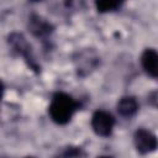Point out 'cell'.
Masks as SVG:
<instances>
[{"instance_id":"obj_1","label":"cell","mask_w":158,"mask_h":158,"mask_svg":"<svg viewBox=\"0 0 158 158\" xmlns=\"http://www.w3.org/2000/svg\"><path fill=\"white\" fill-rule=\"evenodd\" d=\"M78 107L79 102L73 99V96L65 93H56L52 96L48 112L53 122L57 125H65L72 120Z\"/></svg>"},{"instance_id":"obj_2","label":"cell","mask_w":158,"mask_h":158,"mask_svg":"<svg viewBox=\"0 0 158 158\" xmlns=\"http://www.w3.org/2000/svg\"><path fill=\"white\" fill-rule=\"evenodd\" d=\"M7 43H9V46L11 47V49L15 53H17L19 56H21L26 60L27 65L32 70H35L36 73L40 72V65L37 64V62H36V59H35V57L32 54V47L26 41V38L23 37V35L17 33V32H14V33L9 35Z\"/></svg>"},{"instance_id":"obj_3","label":"cell","mask_w":158,"mask_h":158,"mask_svg":"<svg viewBox=\"0 0 158 158\" xmlns=\"http://www.w3.org/2000/svg\"><path fill=\"white\" fill-rule=\"evenodd\" d=\"M115 118L114 116L104 110H98L91 117V128L100 137H109L114 130Z\"/></svg>"},{"instance_id":"obj_4","label":"cell","mask_w":158,"mask_h":158,"mask_svg":"<svg viewBox=\"0 0 158 158\" xmlns=\"http://www.w3.org/2000/svg\"><path fill=\"white\" fill-rule=\"evenodd\" d=\"M99 56L93 51V49H84L77 54L74 58L75 68L79 75L85 77L90 72H93L98 64H99Z\"/></svg>"},{"instance_id":"obj_5","label":"cell","mask_w":158,"mask_h":158,"mask_svg":"<svg viewBox=\"0 0 158 158\" xmlns=\"http://www.w3.org/2000/svg\"><path fill=\"white\" fill-rule=\"evenodd\" d=\"M133 142H135V147L137 152L141 154H148L151 152H154L157 148L156 136L146 128H138L135 132Z\"/></svg>"},{"instance_id":"obj_6","label":"cell","mask_w":158,"mask_h":158,"mask_svg":"<svg viewBox=\"0 0 158 158\" xmlns=\"http://www.w3.org/2000/svg\"><path fill=\"white\" fill-rule=\"evenodd\" d=\"M28 30L35 37L41 40H47L49 35L53 32V26L42 16L32 15L28 19Z\"/></svg>"},{"instance_id":"obj_7","label":"cell","mask_w":158,"mask_h":158,"mask_svg":"<svg viewBox=\"0 0 158 158\" xmlns=\"http://www.w3.org/2000/svg\"><path fill=\"white\" fill-rule=\"evenodd\" d=\"M141 63H142V68L149 77L157 78V75H158V54L153 48H147L142 53Z\"/></svg>"},{"instance_id":"obj_8","label":"cell","mask_w":158,"mask_h":158,"mask_svg":"<svg viewBox=\"0 0 158 158\" xmlns=\"http://www.w3.org/2000/svg\"><path fill=\"white\" fill-rule=\"evenodd\" d=\"M116 107L122 117H132L138 111V102L133 96H123L118 100Z\"/></svg>"},{"instance_id":"obj_9","label":"cell","mask_w":158,"mask_h":158,"mask_svg":"<svg viewBox=\"0 0 158 158\" xmlns=\"http://www.w3.org/2000/svg\"><path fill=\"white\" fill-rule=\"evenodd\" d=\"M84 157H85V152L83 151L81 147L68 146L64 147L60 152H58V154L54 158H84Z\"/></svg>"},{"instance_id":"obj_10","label":"cell","mask_w":158,"mask_h":158,"mask_svg":"<svg viewBox=\"0 0 158 158\" xmlns=\"http://www.w3.org/2000/svg\"><path fill=\"white\" fill-rule=\"evenodd\" d=\"M95 6L99 12H110L115 11L121 6V2L118 1H96Z\"/></svg>"},{"instance_id":"obj_11","label":"cell","mask_w":158,"mask_h":158,"mask_svg":"<svg viewBox=\"0 0 158 158\" xmlns=\"http://www.w3.org/2000/svg\"><path fill=\"white\" fill-rule=\"evenodd\" d=\"M2 95H4V85H2V83L0 81V100H1Z\"/></svg>"},{"instance_id":"obj_12","label":"cell","mask_w":158,"mask_h":158,"mask_svg":"<svg viewBox=\"0 0 158 158\" xmlns=\"http://www.w3.org/2000/svg\"><path fill=\"white\" fill-rule=\"evenodd\" d=\"M98 158H112L111 156H100V157H98Z\"/></svg>"},{"instance_id":"obj_13","label":"cell","mask_w":158,"mask_h":158,"mask_svg":"<svg viewBox=\"0 0 158 158\" xmlns=\"http://www.w3.org/2000/svg\"><path fill=\"white\" fill-rule=\"evenodd\" d=\"M25 158H35V157H25Z\"/></svg>"}]
</instances>
